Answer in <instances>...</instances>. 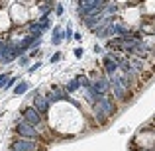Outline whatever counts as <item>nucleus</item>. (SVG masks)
Here are the masks:
<instances>
[{
    "label": "nucleus",
    "mask_w": 155,
    "mask_h": 151,
    "mask_svg": "<svg viewBox=\"0 0 155 151\" xmlns=\"http://www.w3.org/2000/svg\"><path fill=\"white\" fill-rule=\"evenodd\" d=\"M116 112H118V104H116V100L108 94H102V98L92 104V116H94V120H96L98 126H104L110 118L116 116Z\"/></svg>",
    "instance_id": "obj_1"
},
{
    "label": "nucleus",
    "mask_w": 155,
    "mask_h": 151,
    "mask_svg": "<svg viewBox=\"0 0 155 151\" xmlns=\"http://www.w3.org/2000/svg\"><path fill=\"white\" fill-rule=\"evenodd\" d=\"M16 133H18L20 137H28V140H41V133H39L38 126L30 124V122L26 120V118H16Z\"/></svg>",
    "instance_id": "obj_2"
},
{
    "label": "nucleus",
    "mask_w": 155,
    "mask_h": 151,
    "mask_svg": "<svg viewBox=\"0 0 155 151\" xmlns=\"http://www.w3.org/2000/svg\"><path fill=\"white\" fill-rule=\"evenodd\" d=\"M10 149L12 151H39L38 140H28V137H18L16 141L10 143Z\"/></svg>",
    "instance_id": "obj_3"
},
{
    "label": "nucleus",
    "mask_w": 155,
    "mask_h": 151,
    "mask_svg": "<svg viewBox=\"0 0 155 151\" xmlns=\"http://www.w3.org/2000/svg\"><path fill=\"white\" fill-rule=\"evenodd\" d=\"M24 118H26L30 124H34V126H41L43 124V114H39L34 104L24 108Z\"/></svg>",
    "instance_id": "obj_4"
},
{
    "label": "nucleus",
    "mask_w": 155,
    "mask_h": 151,
    "mask_svg": "<svg viewBox=\"0 0 155 151\" xmlns=\"http://www.w3.org/2000/svg\"><path fill=\"white\" fill-rule=\"evenodd\" d=\"M34 106H35V110H38L39 114H47V112H49V108H51V102L47 100L45 94H38V92H35V96H34Z\"/></svg>",
    "instance_id": "obj_5"
},
{
    "label": "nucleus",
    "mask_w": 155,
    "mask_h": 151,
    "mask_svg": "<svg viewBox=\"0 0 155 151\" xmlns=\"http://www.w3.org/2000/svg\"><path fill=\"white\" fill-rule=\"evenodd\" d=\"M102 71H104V75H108V77H112V75L118 73V61L114 59V57H110L108 53H106L104 59H102Z\"/></svg>",
    "instance_id": "obj_6"
},
{
    "label": "nucleus",
    "mask_w": 155,
    "mask_h": 151,
    "mask_svg": "<svg viewBox=\"0 0 155 151\" xmlns=\"http://www.w3.org/2000/svg\"><path fill=\"white\" fill-rule=\"evenodd\" d=\"M92 84H94L102 94H108V90H110V77L108 75H100V77H96V79L92 80Z\"/></svg>",
    "instance_id": "obj_7"
},
{
    "label": "nucleus",
    "mask_w": 155,
    "mask_h": 151,
    "mask_svg": "<svg viewBox=\"0 0 155 151\" xmlns=\"http://www.w3.org/2000/svg\"><path fill=\"white\" fill-rule=\"evenodd\" d=\"M81 88V80H79V77H77V79H73V80H69L67 84H65V92H69V94H71V92H77Z\"/></svg>",
    "instance_id": "obj_8"
},
{
    "label": "nucleus",
    "mask_w": 155,
    "mask_h": 151,
    "mask_svg": "<svg viewBox=\"0 0 155 151\" xmlns=\"http://www.w3.org/2000/svg\"><path fill=\"white\" fill-rule=\"evenodd\" d=\"M65 38V31L61 30V26H57L55 30H53V35H51V41H53V45H59L61 43V39Z\"/></svg>",
    "instance_id": "obj_9"
},
{
    "label": "nucleus",
    "mask_w": 155,
    "mask_h": 151,
    "mask_svg": "<svg viewBox=\"0 0 155 151\" xmlns=\"http://www.w3.org/2000/svg\"><path fill=\"white\" fill-rule=\"evenodd\" d=\"M28 88H30V84H28V83H18V84H16V88H14V94L20 96V94H24Z\"/></svg>",
    "instance_id": "obj_10"
},
{
    "label": "nucleus",
    "mask_w": 155,
    "mask_h": 151,
    "mask_svg": "<svg viewBox=\"0 0 155 151\" xmlns=\"http://www.w3.org/2000/svg\"><path fill=\"white\" fill-rule=\"evenodd\" d=\"M79 80H81V87H83V88H88V87L92 84V80L88 79V77H84V75H81V77H79Z\"/></svg>",
    "instance_id": "obj_11"
},
{
    "label": "nucleus",
    "mask_w": 155,
    "mask_h": 151,
    "mask_svg": "<svg viewBox=\"0 0 155 151\" xmlns=\"http://www.w3.org/2000/svg\"><path fill=\"white\" fill-rule=\"evenodd\" d=\"M8 79H10V75H8V73H2V75H0V88H4V87H6Z\"/></svg>",
    "instance_id": "obj_12"
},
{
    "label": "nucleus",
    "mask_w": 155,
    "mask_h": 151,
    "mask_svg": "<svg viewBox=\"0 0 155 151\" xmlns=\"http://www.w3.org/2000/svg\"><path fill=\"white\" fill-rule=\"evenodd\" d=\"M16 83H18V77H10V79H8V83H6V87H4V88H10V87H14Z\"/></svg>",
    "instance_id": "obj_13"
},
{
    "label": "nucleus",
    "mask_w": 155,
    "mask_h": 151,
    "mask_svg": "<svg viewBox=\"0 0 155 151\" xmlns=\"http://www.w3.org/2000/svg\"><path fill=\"white\" fill-rule=\"evenodd\" d=\"M73 38V31H71V28H67L65 30V39H71Z\"/></svg>",
    "instance_id": "obj_14"
},
{
    "label": "nucleus",
    "mask_w": 155,
    "mask_h": 151,
    "mask_svg": "<svg viewBox=\"0 0 155 151\" xmlns=\"http://www.w3.org/2000/svg\"><path fill=\"white\" fill-rule=\"evenodd\" d=\"M39 67H41V63H35V65H31V67H30V73H34V71H38V69Z\"/></svg>",
    "instance_id": "obj_15"
},
{
    "label": "nucleus",
    "mask_w": 155,
    "mask_h": 151,
    "mask_svg": "<svg viewBox=\"0 0 155 151\" xmlns=\"http://www.w3.org/2000/svg\"><path fill=\"white\" fill-rule=\"evenodd\" d=\"M59 59H61V53H55V55L51 57V63H57V61H59Z\"/></svg>",
    "instance_id": "obj_16"
},
{
    "label": "nucleus",
    "mask_w": 155,
    "mask_h": 151,
    "mask_svg": "<svg viewBox=\"0 0 155 151\" xmlns=\"http://www.w3.org/2000/svg\"><path fill=\"white\" fill-rule=\"evenodd\" d=\"M20 65H28V57H26V55L20 57Z\"/></svg>",
    "instance_id": "obj_17"
},
{
    "label": "nucleus",
    "mask_w": 155,
    "mask_h": 151,
    "mask_svg": "<svg viewBox=\"0 0 155 151\" xmlns=\"http://www.w3.org/2000/svg\"><path fill=\"white\" fill-rule=\"evenodd\" d=\"M55 12H57V16H63V6H57Z\"/></svg>",
    "instance_id": "obj_18"
},
{
    "label": "nucleus",
    "mask_w": 155,
    "mask_h": 151,
    "mask_svg": "<svg viewBox=\"0 0 155 151\" xmlns=\"http://www.w3.org/2000/svg\"><path fill=\"white\" fill-rule=\"evenodd\" d=\"M151 151H155V147H153V149H151Z\"/></svg>",
    "instance_id": "obj_19"
}]
</instances>
